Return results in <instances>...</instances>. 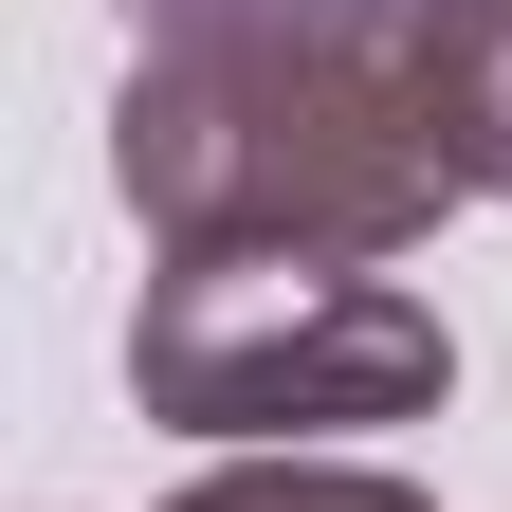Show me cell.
Segmentation results:
<instances>
[{
	"label": "cell",
	"instance_id": "6da1fadb",
	"mask_svg": "<svg viewBox=\"0 0 512 512\" xmlns=\"http://www.w3.org/2000/svg\"><path fill=\"white\" fill-rule=\"evenodd\" d=\"M128 202L165 256H403L458 183L421 147L403 37H311V55H147L128 74Z\"/></svg>",
	"mask_w": 512,
	"mask_h": 512
},
{
	"label": "cell",
	"instance_id": "7a4b0ae2",
	"mask_svg": "<svg viewBox=\"0 0 512 512\" xmlns=\"http://www.w3.org/2000/svg\"><path fill=\"white\" fill-rule=\"evenodd\" d=\"M128 384H147V421H202V439H311V421H421L458 348L421 293L348 275V256H183L128 311Z\"/></svg>",
	"mask_w": 512,
	"mask_h": 512
},
{
	"label": "cell",
	"instance_id": "3957f363",
	"mask_svg": "<svg viewBox=\"0 0 512 512\" xmlns=\"http://www.w3.org/2000/svg\"><path fill=\"white\" fill-rule=\"evenodd\" d=\"M403 92H421V147L458 202L512 183V0H421L403 19Z\"/></svg>",
	"mask_w": 512,
	"mask_h": 512
},
{
	"label": "cell",
	"instance_id": "277c9868",
	"mask_svg": "<svg viewBox=\"0 0 512 512\" xmlns=\"http://www.w3.org/2000/svg\"><path fill=\"white\" fill-rule=\"evenodd\" d=\"M147 55H311V37H403L421 0H128Z\"/></svg>",
	"mask_w": 512,
	"mask_h": 512
},
{
	"label": "cell",
	"instance_id": "5b68a950",
	"mask_svg": "<svg viewBox=\"0 0 512 512\" xmlns=\"http://www.w3.org/2000/svg\"><path fill=\"white\" fill-rule=\"evenodd\" d=\"M183 512H421L403 476H202Z\"/></svg>",
	"mask_w": 512,
	"mask_h": 512
}]
</instances>
